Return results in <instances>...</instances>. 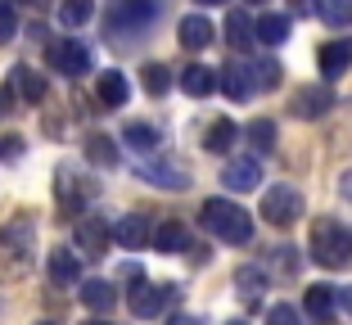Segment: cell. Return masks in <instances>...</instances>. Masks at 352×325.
I'll return each instance as SVG.
<instances>
[{"mask_svg":"<svg viewBox=\"0 0 352 325\" xmlns=\"http://www.w3.org/2000/svg\"><path fill=\"white\" fill-rule=\"evenodd\" d=\"M294 253H298V249H289V244H285V249H276V258H280V267H285V271H294V267H298V258H294Z\"/></svg>","mask_w":352,"mask_h":325,"instance_id":"d590c367","label":"cell"},{"mask_svg":"<svg viewBox=\"0 0 352 325\" xmlns=\"http://www.w3.org/2000/svg\"><path fill=\"white\" fill-rule=\"evenodd\" d=\"M14 113V86H0V117Z\"/></svg>","mask_w":352,"mask_h":325,"instance_id":"e575fe53","label":"cell"},{"mask_svg":"<svg viewBox=\"0 0 352 325\" xmlns=\"http://www.w3.org/2000/svg\"><path fill=\"white\" fill-rule=\"evenodd\" d=\"M217 86L230 95V100H235V104H244V100L253 95V77H249V68H239V63H226V68H221V73H217Z\"/></svg>","mask_w":352,"mask_h":325,"instance_id":"4fadbf2b","label":"cell"},{"mask_svg":"<svg viewBox=\"0 0 352 325\" xmlns=\"http://www.w3.org/2000/svg\"><path fill=\"white\" fill-rule=\"evenodd\" d=\"M163 14V0H113L104 10V32L109 36H135Z\"/></svg>","mask_w":352,"mask_h":325,"instance_id":"3957f363","label":"cell"},{"mask_svg":"<svg viewBox=\"0 0 352 325\" xmlns=\"http://www.w3.org/2000/svg\"><path fill=\"white\" fill-rule=\"evenodd\" d=\"M10 86H14V95H19V100H28V104L45 100V77L36 73V68H28V63H19V68H14Z\"/></svg>","mask_w":352,"mask_h":325,"instance_id":"5bb4252c","label":"cell"},{"mask_svg":"<svg viewBox=\"0 0 352 325\" xmlns=\"http://www.w3.org/2000/svg\"><path fill=\"white\" fill-rule=\"evenodd\" d=\"M10 5H32V0H10Z\"/></svg>","mask_w":352,"mask_h":325,"instance_id":"60d3db41","label":"cell"},{"mask_svg":"<svg viewBox=\"0 0 352 325\" xmlns=\"http://www.w3.org/2000/svg\"><path fill=\"white\" fill-rule=\"evenodd\" d=\"M14 32H19V19H14V5H5L0 0V45L14 41Z\"/></svg>","mask_w":352,"mask_h":325,"instance_id":"836d02e7","label":"cell"},{"mask_svg":"<svg viewBox=\"0 0 352 325\" xmlns=\"http://www.w3.org/2000/svg\"><path fill=\"white\" fill-rule=\"evenodd\" d=\"M235 284H239V294L249 298V307H253V298H258L262 284H267V276H262L258 267H239V271H235Z\"/></svg>","mask_w":352,"mask_h":325,"instance_id":"f1b7e54d","label":"cell"},{"mask_svg":"<svg viewBox=\"0 0 352 325\" xmlns=\"http://www.w3.org/2000/svg\"><path fill=\"white\" fill-rule=\"evenodd\" d=\"M86 154H91L95 163H104V168H113V163H118V145L109 136H91V140H86Z\"/></svg>","mask_w":352,"mask_h":325,"instance_id":"4dcf8cb0","label":"cell"},{"mask_svg":"<svg viewBox=\"0 0 352 325\" xmlns=\"http://www.w3.org/2000/svg\"><path fill=\"white\" fill-rule=\"evenodd\" d=\"M199 217H204V231H212L217 240H226V244H249L253 240L249 212L239 208V203H230V199H208Z\"/></svg>","mask_w":352,"mask_h":325,"instance_id":"7a4b0ae2","label":"cell"},{"mask_svg":"<svg viewBox=\"0 0 352 325\" xmlns=\"http://www.w3.org/2000/svg\"><path fill=\"white\" fill-rule=\"evenodd\" d=\"M199 5H221V0H199Z\"/></svg>","mask_w":352,"mask_h":325,"instance_id":"ab89813d","label":"cell"},{"mask_svg":"<svg viewBox=\"0 0 352 325\" xmlns=\"http://www.w3.org/2000/svg\"><path fill=\"white\" fill-rule=\"evenodd\" d=\"M50 63H54V73H63V77H82V73H91V50L68 36V41L50 45Z\"/></svg>","mask_w":352,"mask_h":325,"instance_id":"ba28073f","label":"cell"},{"mask_svg":"<svg viewBox=\"0 0 352 325\" xmlns=\"http://www.w3.org/2000/svg\"><path fill=\"white\" fill-rule=\"evenodd\" d=\"M172 298H176V284H145V280H140L126 303H131L135 316H158V312L172 307Z\"/></svg>","mask_w":352,"mask_h":325,"instance_id":"52a82bcc","label":"cell"},{"mask_svg":"<svg viewBox=\"0 0 352 325\" xmlns=\"http://www.w3.org/2000/svg\"><path fill=\"white\" fill-rule=\"evenodd\" d=\"M140 82H145L149 95H167L172 91V68H167V63H145V68H140Z\"/></svg>","mask_w":352,"mask_h":325,"instance_id":"d4e9b609","label":"cell"},{"mask_svg":"<svg viewBox=\"0 0 352 325\" xmlns=\"http://www.w3.org/2000/svg\"><path fill=\"white\" fill-rule=\"evenodd\" d=\"M249 5H258V0H249Z\"/></svg>","mask_w":352,"mask_h":325,"instance_id":"f6af8a7d","label":"cell"},{"mask_svg":"<svg viewBox=\"0 0 352 325\" xmlns=\"http://www.w3.org/2000/svg\"><path fill=\"white\" fill-rule=\"evenodd\" d=\"M95 95H100L104 109H122L126 95H131V86H126V77L118 73V68H104L100 73V86H95Z\"/></svg>","mask_w":352,"mask_h":325,"instance_id":"7c38bea8","label":"cell"},{"mask_svg":"<svg viewBox=\"0 0 352 325\" xmlns=\"http://www.w3.org/2000/svg\"><path fill=\"white\" fill-rule=\"evenodd\" d=\"M176 82H181V91H186V95L204 100V95L217 86V73H212V68H204V63H190V68H181V77H176Z\"/></svg>","mask_w":352,"mask_h":325,"instance_id":"e0dca14e","label":"cell"},{"mask_svg":"<svg viewBox=\"0 0 352 325\" xmlns=\"http://www.w3.org/2000/svg\"><path fill=\"white\" fill-rule=\"evenodd\" d=\"M267 325H302V316H298V307H294V303H276L267 312Z\"/></svg>","mask_w":352,"mask_h":325,"instance_id":"d6a6232c","label":"cell"},{"mask_svg":"<svg viewBox=\"0 0 352 325\" xmlns=\"http://www.w3.org/2000/svg\"><path fill=\"white\" fill-rule=\"evenodd\" d=\"M82 303L91 307V312H109V307L118 303V289L109 280H86L82 284Z\"/></svg>","mask_w":352,"mask_h":325,"instance_id":"44dd1931","label":"cell"},{"mask_svg":"<svg viewBox=\"0 0 352 325\" xmlns=\"http://www.w3.org/2000/svg\"><path fill=\"white\" fill-rule=\"evenodd\" d=\"M50 280L54 284H77V280H82V262H77V253H68V249H54L50 253Z\"/></svg>","mask_w":352,"mask_h":325,"instance_id":"d6986e66","label":"cell"},{"mask_svg":"<svg viewBox=\"0 0 352 325\" xmlns=\"http://www.w3.org/2000/svg\"><path fill=\"white\" fill-rule=\"evenodd\" d=\"M208 149H212V154H230V149H235V140H239V126L230 122V117H217V122L208 126Z\"/></svg>","mask_w":352,"mask_h":325,"instance_id":"ffe728a7","label":"cell"},{"mask_svg":"<svg viewBox=\"0 0 352 325\" xmlns=\"http://www.w3.org/2000/svg\"><path fill=\"white\" fill-rule=\"evenodd\" d=\"M334 307H339V289H334V284H311V289H307V312L311 316H321V321H325Z\"/></svg>","mask_w":352,"mask_h":325,"instance_id":"603a6c76","label":"cell"},{"mask_svg":"<svg viewBox=\"0 0 352 325\" xmlns=\"http://www.w3.org/2000/svg\"><path fill=\"white\" fill-rule=\"evenodd\" d=\"M226 325H244V321H226Z\"/></svg>","mask_w":352,"mask_h":325,"instance_id":"7bdbcfd3","label":"cell"},{"mask_svg":"<svg viewBox=\"0 0 352 325\" xmlns=\"http://www.w3.org/2000/svg\"><path fill=\"white\" fill-rule=\"evenodd\" d=\"M276 86H280V63L262 59L258 68H253V91H276Z\"/></svg>","mask_w":352,"mask_h":325,"instance_id":"1f68e13d","label":"cell"},{"mask_svg":"<svg viewBox=\"0 0 352 325\" xmlns=\"http://www.w3.org/2000/svg\"><path fill=\"white\" fill-rule=\"evenodd\" d=\"M339 307H343V312L352 316V289H339Z\"/></svg>","mask_w":352,"mask_h":325,"instance_id":"74e56055","label":"cell"},{"mask_svg":"<svg viewBox=\"0 0 352 325\" xmlns=\"http://www.w3.org/2000/svg\"><path fill=\"white\" fill-rule=\"evenodd\" d=\"M135 177L149 181L158 190H186L190 186V172L181 163H167V158H149V163H135Z\"/></svg>","mask_w":352,"mask_h":325,"instance_id":"8992f818","label":"cell"},{"mask_svg":"<svg viewBox=\"0 0 352 325\" xmlns=\"http://www.w3.org/2000/svg\"><path fill=\"white\" fill-rule=\"evenodd\" d=\"M316 68H321L325 82H334V77H343L352 68V41L348 36H339V41H325L321 54H316Z\"/></svg>","mask_w":352,"mask_h":325,"instance_id":"9c48e42d","label":"cell"},{"mask_svg":"<svg viewBox=\"0 0 352 325\" xmlns=\"http://www.w3.org/2000/svg\"><path fill=\"white\" fill-rule=\"evenodd\" d=\"M226 41L235 45V50H244L249 41H258V36H253V23H249V10H230L226 14Z\"/></svg>","mask_w":352,"mask_h":325,"instance_id":"7402d4cb","label":"cell"},{"mask_svg":"<svg viewBox=\"0 0 352 325\" xmlns=\"http://www.w3.org/2000/svg\"><path fill=\"white\" fill-rule=\"evenodd\" d=\"M91 19V0H63L59 5V23L63 27H82Z\"/></svg>","mask_w":352,"mask_h":325,"instance_id":"f546056e","label":"cell"},{"mask_svg":"<svg viewBox=\"0 0 352 325\" xmlns=\"http://www.w3.org/2000/svg\"><path fill=\"white\" fill-rule=\"evenodd\" d=\"M172 325H199V316H172Z\"/></svg>","mask_w":352,"mask_h":325,"instance_id":"f35d334b","label":"cell"},{"mask_svg":"<svg viewBox=\"0 0 352 325\" xmlns=\"http://www.w3.org/2000/svg\"><path fill=\"white\" fill-rule=\"evenodd\" d=\"M262 181V168H258V158H230L226 168H221V186L226 190H258Z\"/></svg>","mask_w":352,"mask_h":325,"instance_id":"8fae6325","label":"cell"},{"mask_svg":"<svg viewBox=\"0 0 352 325\" xmlns=\"http://www.w3.org/2000/svg\"><path fill=\"white\" fill-rule=\"evenodd\" d=\"M113 240L122 244V249H140V244L154 240V231H149V217H122L113 226Z\"/></svg>","mask_w":352,"mask_h":325,"instance_id":"9a60e30c","label":"cell"},{"mask_svg":"<svg viewBox=\"0 0 352 325\" xmlns=\"http://www.w3.org/2000/svg\"><path fill=\"white\" fill-rule=\"evenodd\" d=\"M86 325H109V321H86Z\"/></svg>","mask_w":352,"mask_h":325,"instance_id":"b9f144b4","label":"cell"},{"mask_svg":"<svg viewBox=\"0 0 352 325\" xmlns=\"http://www.w3.org/2000/svg\"><path fill=\"white\" fill-rule=\"evenodd\" d=\"M253 36H258L262 45H285L289 41V14H262V19L253 23Z\"/></svg>","mask_w":352,"mask_h":325,"instance_id":"2e32d148","label":"cell"},{"mask_svg":"<svg viewBox=\"0 0 352 325\" xmlns=\"http://www.w3.org/2000/svg\"><path fill=\"white\" fill-rule=\"evenodd\" d=\"M41 325H54V321H41Z\"/></svg>","mask_w":352,"mask_h":325,"instance_id":"ee69618b","label":"cell"},{"mask_svg":"<svg viewBox=\"0 0 352 325\" xmlns=\"http://www.w3.org/2000/svg\"><path fill=\"white\" fill-rule=\"evenodd\" d=\"M212 36H217V32H212V23H208L204 14H190V19L181 23V45H186V50H204V45H212Z\"/></svg>","mask_w":352,"mask_h":325,"instance_id":"ac0fdd59","label":"cell"},{"mask_svg":"<svg viewBox=\"0 0 352 325\" xmlns=\"http://www.w3.org/2000/svg\"><path fill=\"white\" fill-rule=\"evenodd\" d=\"M316 14H321V23H330V27H348L352 23V0H321Z\"/></svg>","mask_w":352,"mask_h":325,"instance_id":"83f0119b","label":"cell"},{"mask_svg":"<svg viewBox=\"0 0 352 325\" xmlns=\"http://www.w3.org/2000/svg\"><path fill=\"white\" fill-rule=\"evenodd\" d=\"M109 240H113V231L104 226V217H77L73 244H77V253H82V258H104Z\"/></svg>","mask_w":352,"mask_h":325,"instance_id":"5b68a950","label":"cell"},{"mask_svg":"<svg viewBox=\"0 0 352 325\" xmlns=\"http://www.w3.org/2000/svg\"><path fill=\"white\" fill-rule=\"evenodd\" d=\"M262 217L271 221V226H294V221L302 217V194L294 186H276L262 194Z\"/></svg>","mask_w":352,"mask_h":325,"instance_id":"277c9868","label":"cell"},{"mask_svg":"<svg viewBox=\"0 0 352 325\" xmlns=\"http://www.w3.org/2000/svg\"><path fill=\"white\" fill-rule=\"evenodd\" d=\"M19 149H23V140H19V136H10V140H0V154H10V158H14V154H19Z\"/></svg>","mask_w":352,"mask_h":325,"instance_id":"8d00e7d4","label":"cell"},{"mask_svg":"<svg viewBox=\"0 0 352 325\" xmlns=\"http://www.w3.org/2000/svg\"><path fill=\"white\" fill-rule=\"evenodd\" d=\"M122 140L135 149V154H154V149H158V131H154L149 122H126Z\"/></svg>","mask_w":352,"mask_h":325,"instance_id":"cb8c5ba5","label":"cell"},{"mask_svg":"<svg viewBox=\"0 0 352 325\" xmlns=\"http://www.w3.org/2000/svg\"><path fill=\"white\" fill-rule=\"evenodd\" d=\"M334 109V95L330 86H302L298 95H294V117H302V122H311V117H321Z\"/></svg>","mask_w":352,"mask_h":325,"instance_id":"30bf717a","label":"cell"},{"mask_svg":"<svg viewBox=\"0 0 352 325\" xmlns=\"http://www.w3.org/2000/svg\"><path fill=\"white\" fill-rule=\"evenodd\" d=\"M311 258L321 267H330V271H339V267L352 262V231L343 226V221L334 217H321L316 226H311Z\"/></svg>","mask_w":352,"mask_h":325,"instance_id":"6da1fadb","label":"cell"},{"mask_svg":"<svg viewBox=\"0 0 352 325\" xmlns=\"http://www.w3.org/2000/svg\"><path fill=\"white\" fill-rule=\"evenodd\" d=\"M244 136H249V145L258 149V154H271V149H276V122L258 117V122H249V131H244Z\"/></svg>","mask_w":352,"mask_h":325,"instance_id":"4316f807","label":"cell"},{"mask_svg":"<svg viewBox=\"0 0 352 325\" xmlns=\"http://www.w3.org/2000/svg\"><path fill=\"white\" fill-rule=\"evenodd\" d=\"M181 244H186V226H181V221H163V226L154 231V249L158 253H176Z\"/></svg>","mask_w":352,"mask_h":325,"instance_id":"484cf974","label":"cell"}]
</instances>
